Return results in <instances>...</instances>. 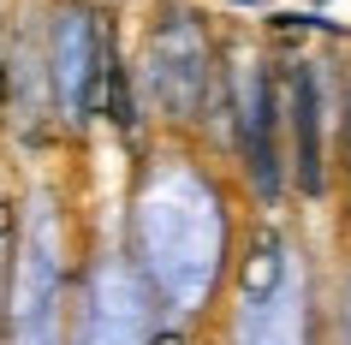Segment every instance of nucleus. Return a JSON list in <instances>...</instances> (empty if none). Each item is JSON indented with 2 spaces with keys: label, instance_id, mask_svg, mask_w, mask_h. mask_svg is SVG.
<instances>
[{
  "label": "nucleus",
  "instance_id": "3",
  "mask_svg": "<svg viewBox=\"0 0 351 345\" xmlns=\"http://www.w3.org/2000/svg\"><path fill=\"white\" fill-rule=\"evenodd\" d=\"M155 345H185V340H179V333H155Z\"/></svg>",
  "mask_w": 351,
  "mask_h": 345
},
{
  "label": "nucleus",
  "instance_id": "2",
  "mask_svg": "<svg viewBox=\"0 0 351 345\" xmlns=\"http://www.w3.org/2000/svg\"><path fill=\"white\" fill-rule=\"evenodd\" d=\"M239 143H244V173L256 185V197H280V155H274V84L250 78L239 102Z\"/></svg>",
  "mask_w": 351,
  "mask_h": 345
},
{
  "label": "nucleus",
  "instance_id": "1",
  "mask_svg": "<svg viewBox=\"0 0 351 345\" xmlns=\"http://www.w3.org/2000/svg\"><path fill=\"white\" fill-rule=\"evenodd\" d=\"M286 131H292V173L298 191H322V102H315V66L286 72Z\"/></svg>",
  "mask_w": 351,
  "mask_h": 345
}]
</instances>
